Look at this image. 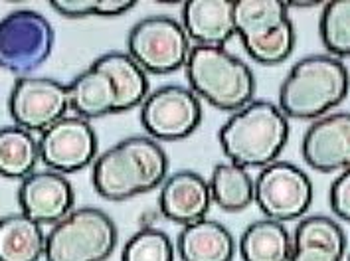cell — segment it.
I'll use <instances>...</instances> for the list:
<instances>
[{"instance_id":"6da1fadb","label":"cell","mask_w":350,"mask_h":261,"mask_svg":"<svg viewBox=\"0 0 350 261\" xmlns=\"http://www.w3.org/2000/svg\"><path fill=\"white\" fill-rule=\"evenodd\" d=\"M168 176V156L150 137H127L93 161L95 192L111 202H125L159 188Z\"/></svg>"},{"instance_id":"7a4b0ae2","label":"cell","mask_w":350,"mask_h":261,"mask_svg":"<svg viewBox=\"0 0 350 261\" xmlns=\"http://www.w3.org/2000/svg\"><path fill=\"white\" fill-rule=\"evenodd\" d=\"M289 141V119L271 101L252 99L232 113L220 129L228 163L241 168H263L275 163Z\"/></svg>"},{"instance_id":"3957f363","label":"cell","mask_w":350,"mask_h":261,"mask_svg":"<svg viewBox=\"0 0 350 261\" xmlns=\"http://www.w3.org/2000/svg\"><path fill=\"white\" fill-rule=\"evenodd\" d=\"M349 95V70L329 54L301 57L279 90L277 107L287 119L314 121L338 107Z\"/></svg>"},{"instance_id":"277c9868","label":"cell","mask_w":350,"mask_h":261,"mask_svg":"<svg viewBox=\"0 0 350 261\" xmlns=\"http://www.w3.org/2000/svg\"><path fill=\"white\" fill-rule=\"evenodd\" d=\"M185 70L196 97L220 111H238L256 95L252 68L226 48L192 46Z\"/></svg>"},{"instance_id":"5b68a950","label":"cell","mask_w":350,"mask_h":261,"mask_svg":"<svg viewBox=\"0 0 350 261\" xmlns=\"http://www.w3.org/2000/svg\"><path fill=\"white\" fill-rule=\"evenodd\" d=\"M119 240L117 225L99 208H77L46 236V261H107Z\"/></svg>"},{"instance_id":"8992f818","label":"cell","mask_w":350,"mask_h":261,"mask_svg":"<svg viewBox=\"0 0 350 261\" xmlns=\"http://www.w3.org/2000/svg\"><path fill=\"white\" fill-rule=\"evenodd\" d=\"M54 28L30 8L12 10L0 20V68L24 77L42 68L54 48Z\"/></svg>"},{"instance_id":"52a82bcc","label":"cell","mask_w":350,"mask_h":261,"mask_svg":"<svg viewBox=\"0 0 350 261\" xmlns=\"http://www.w3.org/2000/svg\"><path fill=\"white\" fill-rule=\"evenodd\" d=\"M190 50L183 24L163 14L139 20L127 36V54L145 74L168 75L183 70Z\"/></svg>"},{"instance_id":"ba28073f","label":"cell","mask_w":350,"mask_h":261,"mask_svg":"<svg viewBox=\"0 0 350 261\" xmlns=\"http://www.w3.org/2000/svg\"><path fill=\"white\" fill-rule=\"evenodd\" d=\"M254 202L267 220L293 222L313 204V182L293 163L275 161L261 168L254 180Z\"/></svg>"},{"instance_id":"9c48e42d","label":"cell","mask_w":350,"mask_h":261,"mask_svg":"<svg viewBox=\"0 0 350 261\" xmlns=\"http://www.w3.org/2000/svg\"><path fill=\"white\" fill-rule=\"evenodd\" d=\"M202 103L190 87L161 85L141 105V125L154 141H183L198 129Z\"/></svg>"},{"instance_id":"30bf717a","label":"cell","mask_w":350,"mask_h":261,"mask_svg":"<svg viewBox=\"0 0 350 261\" xmlns=\"http://www.w3.org/2000/svg\"><path fill=\"white\" fill-rule=\"evenodd\" d=\"M70 111L68 85L44 75L18 77L8 95V113L14 125L42 133Z\"/></svg>"},{"instance_id":"8fae6325","label":"cell","mask_w":350,"mask_h":261,"mask_svg":"<svg viewBox=\"0 0 350 261\" xmlns=\"http://www.w3.org/2000/svg\"><path fill=\"white\" fill-rule=\"evenodd\" d=\"M97 135L81 117H62L38 137L40 161L48 170L72 174L93 165L97 159Z\"/></svg>"},{"instance_id":"7c38bea8","label":"cell","mask_w":350,"mask_h":261,"mask_svg":"<svg viewBox=\"0 0 350 261\" xmlns=\"http://www.w3.org/2000/svg\"><path fill=\"white\" fill-rule=\"evenodd\" d=\"M75 194L66 174L54 170H34L22 178L18 204L22 214L40 225H54L74 210Z\"/></svg>"},{"instance_id":"4fadbf2b","label":"cell","mask_w":350,"mask_h":261,"mask_svg":"<svg viewBox=\"0 0 350 261\" xmlns=\"http://www.w3.org/2000/svg\"><path fill=\"white\" fill-rule=\"evenodd\" d=\"M301 152L305 163L319 172H342L350 167V115L329 113L314 119L305 130Z\"/></svg>"},{"instance_id":"5bb4252c","label":"cell","mask_w":350,"mask_h":261,"mask_svg":"<svg viewBox=\"0 0 350 261\" xmlns=\"http://www.w3.org/2000/svg\"><path fill=\"white\" fill-rule=\"evenodd\" d=\"M212 206L210 184L202 174L194 170H178L166 176L161 184L159 210L166 220L188 225L206 218Z\"/></svg>"},{"instance_id":"9a60e30c","label":"cell","mask_w":350,"mask_h":261,"mask_svg":"<svg viewBox=\"0 0 350 261\" xmlns=\"http://www.w3.org/2000/svg\"><path fill=\"white\" fill-rule=\"evenodd\" d=\"M180 24L194 46L226 48V42L236 36L234 0H188Z\"/></svg>"},{"instance_id":"2e32d148","label":"cell","mask_w":350,"mask_h":261,"mask_svg":"<svg viewBox=\"0 0 350 261\" xmlns=\"http://www.w3.org/2000/svg\"><path fill=\"white\" fill-rule=\"evenodd\" d=\"M289 261H345L347 234L329 216H307L297 224Z\"/></svg>"},{"instance_id":"e0dca14e","label":"cell","mask_w":350,"mask_h":261,"mask_svg":"<svg viewBox=\"0 0 350 261\" xmlns=\"http://www.w3.org/2000/svg\"><path fill=\"white\" fill-rule=\"evenodd\" d=\"M176 251L183 261H232L236 256V240L226 225L204 218L183 228Z\"/></svg>"},{"instance_id":"ac0fdd59","label":"cell","mask_w":350,"mask_h":261,"mask_svg":"<svg viewBox=\"0 0 350 261\" xmlns=\"http://www.w3.org/2000/svg\"><path fill=\"white\" fill-rule=\"evenodd\" d=\"M92 66L109 75L117 94L115 113L131 111L143 105L148 95V77L127 52H107L97 57Z\"/></svg>"},{"instance_id":"d6986e66","label":"cell","mask_w":350,"mask_h":261,"mask_svg":"<svg viewBox=\"0 0 350 261\" xmlns=\"http://www.w3.org/2000/svg\"><path fill=\"white\" fill-rule=\"evenodd\" d=\"M68 99L70 109L85 121L107 117L117 107V94L109 75L95 70L93 66L72 79L68 85Z\"/></svg>"},{"instance_id":"ffe728a7","label":"cell","mask_w":350,"mask_h":261,"mask_svg":"<svg viewBox=\"0 0 350 261\" xmlns=\"http://www.w3.org/2000/svg\"><path fill=\"white\" fill-rule=\"evenodd\" d=\"M44 251V225L22 212L0 218V261H40Z\"/></svg>"},{"instance_id":"44dd1931","label":"cell","mask_w":350,"mask_h":261,"mask_svg":"<svg viewBox=\"0 0 350 261\" xmlns=\"http://www.w3.org/2000/svg\"><path fill=\"white\" fill-rule=\"evenodd\" d=\"M238 249L241 261H289L293 238L285 224L263 218L243 230Z\"/></svg>"},{"instance_id":"7402d4cb","label":"cell","mask_w":350,"mask_h":261,"mask_svg":"<svg viewBox=\"0 0 350 261\" xmlns=\"http://www.w3.org/2000/svg\"><path fill=\"white\" fill-rule=\"evenodd\" d=\"M212 202L224 212H241L254 204V178L247 168L232 163H218L208 180Z\"/></svg>"},{"instance_id":"603a6c76","label":"cell","mask_w":350,"mask_h":261,"mask_svg":"<svg viewBox=\"0 0 350 261\" xmlns=\"http://www.w3.org/2000/svg\"><path fill=\"white\" fill-rule=\"evenodd\" d=\"M40 161L34 133L12 125L0 129V176L22 180L30 176Z\"/></svg>"},{"instance_id":"cb8c5ba5","label":"cell","mask_w":350,"mask_h":261,"mask_svg":"<svg viewBox=\"0 0 350 261\" xmlns=\"http://www.w3.org/2000/svg\"><path fill=\"white\" fill-rule=\"evenodd\" d=\"M289 20L287 2L281 0H234V28L243 40L256 38Z\"/></svg>"},{"instance_id":"d4e9b609","label":"cell","mask_w":350,"mask_h":261,"mask_svg":"<svg viewBox=\"0 0 350 261\" xmlns=\"http://www.w3.org/2000/svg\"><path fill=\"white\" fill-rule=\"evenodd\" d=\"M241 44L254 61L261 66H277L283 64L295 50V26L289 18L259 36L243 40Z\"/></svg>"},{"instance_id":"484cf974","label":"cell","mask_w":350,"mask_h":261,"mask_svg":"<svg viewBox=\"0 0 350 261\" xmlns=\"http://www.w3.org/2000/svg\"><path fill=\"white\" fill-rule=\"evenodd\" d=\"M321 42L329 56L347 57L350 54V2L332 0L327 2L321 14Z\"/></svg>"},{"instance_id":"4316f807","label":"cell","mask_w":350,"mask_h":261,"mask_svg":"<svg viewBox=\"0 0 350 261\" xmlns=\"http://www.w3.org/2000/svg\"><path fill=\"white\" fill-rule=\"evenodd\" d=\"M174 243L170 236L154 228H141L123 247L121 261H174Z\"/></svg>"},{"instance_id":"83f0119b","label":"cell","mask_w":350,"mask_h":261,"mask_svg":"<svg viewBox=\"0 0 350 261\" xmlns=\"http://www.w3.org/2000/svg\"><path fill=\"white\" fill-rule=\"evenodd\" d=\"M50 6L66 18L121 16L137 6L135 0H52Z\"/></svg>"},{"instance_id":"f1b7e54d","label":"cell","mask_w":350,"mask_h":261,"mask_svg":"<svg viewBox=\"0 0 350 261\" xmlns=\"http://www.w3.org/2000/svg\"><path fill=\"white\" fill-rule=\"evenodd\" d=\"M331 208L340 220H350V172L342 170L331 187Z\"/></svg>"},{"instance_id":"f546056e","label":"cell","mask_w":350,"mask_h":261,"mask_svg":"<svg viewBox=\"0 0 350 261\" xmlns=\"http://www.w3.org/2000/svg\"><path fill=\"white\" fill-rule=\"evenodd\" d=\"M317 2H287V8H314Z\"/></svg>"}]
</instances>
